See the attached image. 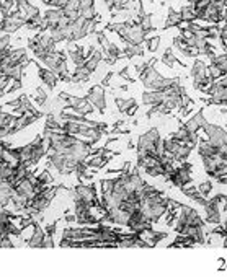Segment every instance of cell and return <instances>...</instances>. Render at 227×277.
Listing matches in <instances>:
<instances>
[{
	"label": "cell",
	"mask_w": 227,
	"mask_h": 277,
	"mask_svg": "<svg viewBox=\"0 0 227 277\" xmlns=\"http://www.w3.org/2000/svg\"><path fill=\"white\" fill-rule=\"evenodd\" d=\"M160 138V134L157 129H151L147 130L146 134H143L139 137V141L136 144L137 149V158H144L146 155H154V149H155V142Z\"/></svg>",
	"instance_id": "obj_1"
},
{
	"label": "cell",
	"mask_w": 227,
	"mask_h": 277,
	"mask_svg": "<svg viewBox=\"0 0 227 277\" xmlns=\"http://www.w3.org/2000/svg\"><path fill=\"white\" fill-rule=\"evenodd\" d=\"M26 25V20L20 17V13H12L9 17H2V23H0V29L2 33H9L13 34L17 33L20 28H23Z\"/></svg>",
	"instance_id": "obj_2"
},
{
	"label": "cell",
	"mask_w": 227,
	"mask_h": 277,
	"mask_svg": "<svg viewBox=\"0 0 227 277\" xmlns=\"http://www.w3.org/2000/svg\"><path fill=\"white\" fill-rule=\"evenodd\" d=\"M74 197L79 199V201H83L87 204H95L98 202L97 199V189L93 184H77V186L74 188Z\"/></svg>",
	"instance_id": "obj_3"
},
{
	"label": "cell",
	"mask_w": 227,
	"mask_h": 277,
	"mask_svg": "<svg viewBox=\"0 0 227 277\" xmlns=\"http://www.w3.org/2000/svg\"><path fill=\"white\" fill-rule=\"evenodd\" d=\"M205 207V212H206V217L205 222L211 225H217L221 222V205H219V201L216 197H208L206 204L203 205Z\"/></svg>",
	"instance_id": "obj_4"
},
{
	"label": "cell",
	"mask_w": 227,
	"mask_h": 277,
	"mask_svg": "<svg viewBox=\"0 0 227 277\" xmlns=\"http://www.w3.org/2000/svg\"><path fill=\"white\" fill-rule=\"evenodd\" d=\"M0 64H5V65H23L25 67L28 64V52L25 48H13L12 46V51L7 57L0 59Z\"/></svg>",
	"instance_id": "obj_5"
},
{
	"label": "cell",
	"mask_w": 227,
	"mask_h": 277,
	"mask_svg": "<svg viewBox=\"0 0 227 277\" xmlns=\"http://www.w3.org/2000/svg\"><path fill=\"white\" fill-rule=\"evenodd\" d=\"M206 68H208V65H206L205 60L194 57V62L191 65V77H193V88L194 90L203 88V80L208 77Z\"/></svg>",
	"instance_id": "obj_6"
},
{
	"label": "cell",
	"mask_w": 227,
	"mask_h": 277,
	"mask_svg": "<svg viewBox=\"0 0 227 277\" xmlns=\"http://www.w3.org/2000/svg\"><path fill=\"white\" fill-rule=\"evenodd\" d=\"M87 101L98 111H105L106 108V95L105 88L101 85H95L89 93H87Z\"/></svg>",
	"instance_id": "obj_7"
},
{
	"label": "cell",
	"mask_w": 227,
	"mask_h": 277,
	"mask_svg": "<svg viewBox=\"0 0 227 277\" xmlns=\"http://www.w3.org/2000/svg\"><path fill=\"white\" fill-rule=\"evenodd\" d=\"M154 62H155L154 59H152V60H149L147 65L143 68V71H139V74H137V75H139V80L144 83V87H146V88H149L155 80L159 79V77H162L160 72L154 67Z\"/></svg>",
	"instance_id": "obj_8"
},
{
	"label": "cell",
	"mask_w": 227,
	"mask_h": 277,
	"mask_svg": "<svg viewBox=\"0 0 227 277\" xmlns=\"http://www.w3.org/2000/svg\"><path fill=\"white\" fill-rule=\"evenodd\" d=\"M0 161L10 165L13 168H17L20 165V149H13V147H4L0 150Z\"/></svg>",
	"instance_id": "obj_9"
},
{
	"label": "cell",
	"mask_w": 227,
	"mask_h": 277,
	"mask_svg": "<svg viewBox=\"0 0 227 277\" xmlns=\"http://www.w3.org/2000/svg\"><path fill=\"white\" fill-rule=\"evenodd\" d=\"M62 17H64V12H62V9H58V7H49V10H46L43 13V20L46 21L48 28L58 26V23L61 21Z\"/></svg>",
	"instance_id": "obj_10"
},
{
	"label": "cell",
	"mask_w": 227,
	"mask_h": 277,
	"mask_svg": "<svg viewBox=\"0 0 227 277\" xmlns=\"http://www.w3.org/2000/svg\"><path fill=\"white\" fill-rule=\"evenodd\" d=\"M38 75H40V79L43 80L44 85L49 87V88H54L59 82V75L56 72L49 71V68H46V67L38 68Z\"/></svg>",
	"instance_id": "obj_11"
},
{
	"label": "cell",
	"mask_w": 227,
	"mask_h": 277,
	"mask_svg": "<svg viewBox=\"0 0 227 277\" xmlns=\"http://www.w3.org/2000/svg\"><path fill=\"white\" fill-rule=\"evenodd\" d=\"M206 122L208 121L205 119V114H203V111H198L190 121L185 122V126H186L188 130H190V132H198L200 129H203L206 126Z\"/></svg>",
	"instance_id": "obj_12"
},
{
	"label": "cell",
	"mask_w": 227,
	"mask_h": 277,
	"mask_svg": "<svg viewBox=\"0 0 227 277\" xmlns=\"http://www.w3.org/2000/svg\"><path fill=\"white\" fill-rule=\"evenodd\" d=\"M0 74L7 79H18L21 80L23 77V65H5L0 64Z\"/></svg>",
	"instance_id": "obj_13"
},
{
	"label": "cell",
	"mask_w": 227,
	"mask_h": 277,
	"mask_svg": "<svg viewBox=\"0 0 227 277\" xmlns=\"http://www.w3.org/2000/svg\"><path fill=\"white\" fill-rule=\"evenodd\" d=\"M196 147H198L200 157H213L217 153V147L209 141V138H205V141H201V138H200Z\"/></svg>",
	"instance_id": "obj_14"
},
{
	"label": "cell",
	"mask_w": 227,
	"mask_h": 277,
	"mask_svg": "<svg viewBox=\"0 0 227 277\" xmlns=\"http://www.w3.org/2000/svg\"><path fill=\"white\" fill-rule=\"evenodd\" d=\"M163 101V91H155V90H147L143 93V103L147 106H155Z\"/></svg>",
	"instance_id": "obj_15"
},
{
	"label": "cell",
	"mask_w": 227,
	"mask_h": 277,
	"mask_svg": "<svg viewBox=\"0 0 227 277\" xmlns=\"http://www.w3.org/2000/svg\"><path fill=\"white\" fill-rule=\"evenodd\" d=\"M15 118L9 113H2L0 114V137H7L10 134V129L13 126Z\"/></svg>",
	"instance_id": "obj_16"
},
{
	"label": "cell",
	"mask_w": 227,
	"mask_h": 277,
	"mask_svg": "<svg viewBox=\"0 0 227 277\" xmlns=\"http://www.w3.org/2000/svg\"><path fill=\"white\" fill-rule=\"evenodd\" d=\"M13 192H15V188H13L12 183L0 181V204H2V207L10 201V197H12Z\"/></svg>",
	"instance_id": "obj_17"
},
{
	"label": "cell",
	"mask_w": 227,
	"mask_h": 277,
	"mask_svg": "<svg viewBox=\"0 0 227 277\" xmlns=\"http://www.w3.org/2000/svg\"><path fill=\"white\" fill-rule=\"evenodd\" d=\"M44 236H46V230L38 225L36 230H35V233H33V236L30 238L28 246H30V248H43V240H44Z\"/></svg>",
	"instance_id": "obj_18"
},
{
	"label": "cell",
	"mask_w": 227,
	"mask_h": 277,
	"mask_svg": "<svg viewBox=\"0 0 227 277\" xmlns=\"http://www.w3.org/2000/svg\"><path fill=\"white\" fill-rule=\"evenodd\" d=\"M92 74L93 72H90L85 65H79V67H75V71L72 74V82H75V83L87 82L90 77H92Z\"/></svg>",
	"instance_id": "obj_19"
},
{
	"label": "cell",
	"mask_w": 227,
	"mask_h": 277,
	"mask_svg": "<svg viewBox=\"0 0 227 277\" xmlns=\"http://www.w3.org/2000/svg\"><path fill=\"white\" fill-rule=\"evenodd\" d=\"M178 79H168V77H159L157 80H155L151 87H149L147 90H155V91H165L172 83L177 82Z\"/></svg>",
	"instance_id": "obj_20"
},
{
	"label": "cell",
	"mask_w": 227,
	"mask_h": 277,
	"mask_svg": "<svg viewBox=\"0 0 227 277\" xmlns=\"http://www.w3.org/2000/svg\"><path fill=\"white\" fill-rule=\"evenodd\" d=\"M36 227H38V224H35V222H30V224H26V225L23 227V228L20 230V232H18V235L21 236V240L26 243V246H28L30 238L33 236V233H35Z\"/></svg>",
	"instance_id": "obj_21"
},
{
	"label": "cell",
	"mask_w": 227,
	"mask_h": 277,
	"mask_svg": "<svg viewBox=\"0 0 227 277\" xmlns=\"http://www.w3.org/2000/svg\"><path fill=\"white\" fill-rule=\"evenodd\" d=\"M123 52H124V56H126L128 59H131V57H136V56H143V48H140V44L126 43Z\"/></svg>",
	"instance_id": "obj_22"
},
{
	"label": "cell",
	"mask_w": 227,
	"mask_h": 277,
	"mask_svg": "<svg viewBox=\"0 0 227 277\" xmlns=\"http://www.w3.org/2000/svg\"><path fill=\"white\" fill-rule=\"evenodd\" d=\"M182 13L180 12H175V10H170L168 17L165 20V25H163V28H172V26H178L180 23H182Z\"/></svg>",
	"instance_id": "obj_23"
},
{
	"label": "cell",
	"mask_w": 227,
	"mask_h": 277,
	"mask_svg": "<svg viewBox=\"0 0 227 277\" xmlns=\"http://www.w3.org/2000/svg\"><path fill=\"white\" fill-rule=\"evenodd\" d=\"M180 13H182V20L183 21H193V20H196V10H194V5L193 4L185 5L183 9L180 10Z\"/></svg>",
	"instance_id": "obj_24"
},
{
	"label": "cell",
	"mask_w": 227,
	"mask_h": 277,
	"mask_svg": "<svg viewBox=\"0 0 227 277\" xmlns=\"http://www.w3.org/2000/svg\"><path fill=\"white\" fill-rule=\"evenodd\" d=\"M15 175V168L4 163V161H0V180L2 181H9L12 176Z\"/></svg>",
	"instance_id": "obj_25"
},
{
	"label": "cell",
	"mask_w": 227,
	"mask_h": 277,
	"mask_svg": "<svg viewBox=\"0 0 227 277\" xmlns=\"http://www.w3.org/2000/svg\"><path fill=\"white\" fill-rule=\"evenodd\" d=\"M206 74H208L214 82H217V80L224 75L221 68H219L214 62H209V65H208V68H206Z\"/></svg>",
	"instance_id": "obj_26"
},
{
	"label": "cell",
	"mask_w": 227,
	"mask_h": 277,
	"mask_svg": "<svg viewBox=\"0 0 227 277\" xmlns=\"http://www.w3.org/2000/svg\"><path fill=\"white\" fill-rule=\"evenodd\" d=\"M190 134H191V132H190V130L186 129V126L183 124V126H180L177 132H175V134H172V135H174L178 142H186V141H190Z\"/></svg>",
	"instance_id": "obj_27"
},
{
	"label": "cell",
	"mask_w": 227,
	"mask_h": 277,
	"mask_svg": "<svg viewBox=\"0 0 227 277\" xmlns=\"http://www.w3.org/2000/svg\"><path fill=\"white\" fill-rule=\"evenodd\" d=\"M213 62L221 68L222 74L225 75L227 74V52H222V54H219V56H216L213 59Z\"/></svg>",
	"instance_id": "obj_28"
},
{
	"label": "cell",
	"mask_w": 227,
	"mask_h": 277,
	"mask_svg": "<svg viewBox=\"0 0 227 277\" xmlns=\"http://www.w3.org/2000/svg\"><path fill=\"white\" fill-rule=\"evenodd\" d=\"M177 62H178V60H177V57H175V54L172 52L170 49H168V51H165V54H163V56H162V64L172 68V67H175V64H177Z\"/></svg>",
	"instance_id": "obj_29"
},
{
	"label": "cell",
	"mask_w": 227,
	"mask_h": 277,
	"mask_svg": "<svg viewBox=\"0 0 227 277\" xmlns=\"http://www.w3.org/2000/svg\"><path fill=\"white\" fill-rule=\"evenodd\" d=\"M115 101H116V106H118V110H120L121 113H126L132 105H136V103H134V99H132V98H129V99L116 98Z\"/></svg>",
	"instance_id": "obj_30"
},
{
	"label": "cell",
	"mask_w": 227,
	"mask_h": 277,
	"mask_svg": "<svg viewBox=\"0 0 227 277\" xmlns=\"http://www.w3.org/2000/svg\"><path fill=\"white\" fill-rule=\"evenodd\" d=\"M146 41H147V49L154 52L157 51L159 44H160V38L159 36H146Z\"/></svg>",
	"instance_id": "obj_31"
},
{
	"label": "cell",
	"mask_w": 227,
	"mask_h": 277,
	"mask_svg": "<svg viewBox=\"0 0 227 277\" xmlns=\"http://www.w3.org/2000/svg\"><path fill=\"white\" fill-rule=\"evenodd\" d=\"M163 153H165V144H163V138L160 137L157 142H155V149H154V155L155 157H162Z\"/></svg>",
	"instance_id": "obj_32"
},
{
	"label": "cell",
	"mask_w": 227,
	"mask_h": 277,
	"mask_svg": "<svg viewBox=\"0 0 227 277\" xmlns=\"http://www.w3.org/2000/svg\"><path fill=\"white\" fill-rule=\"evenodd\" d=\"M198 191L201 192V194H205V196H208L211 191H213V183H211L209 180L208 181H203L200 186H198Z\"/></svg>",
	"instance_id": "obj_33"
},
{
	"label": "cell",
	"mask_w": 227,
	"mask_h": 277,
	"mask_svg": "<svg viewBox=\"0 0 227 277\" xmlns=\"http://www.w3.org/2000/svg\"><path fill=\"white\" fill-rule=\"evenodd\" d=\"M52 246H56V245H54V236L46 233L44 240H43V248H52Z\"/></svg>",
	"instance_id": "obj_34"
},
{
	"label": "cell",
	"mask_w": 227,
	"mask_h": 277,
	"mask_svg": "<svg viewBox=\"0 0 227 277\" xmlns=\"http://www.w3.org/2000/svg\"><path fill=\"white\" fill-rule=\"evenodd\" d=\"M216 199L219 201V205H221L222 212H225V211H227V196H224V194H217Z\"/></svg>",
	"instance_id": "obj_35"
},
{
	"label": "cell",
	"mask_w": 227,
	"mask_h": 277,
	"mask_svg": "<svg viewBox=\"0 0 227 277\" xmlns=\"http://www.w3.org/2000/svg\"><path fill=\"white\" fill-rule=\"evenodd\" d=\"M0 246H2V248H13V243L10 240V236H2V238H0Z\"/></svg>",
	"instance_id": "obj_36"
},
{
	"label": "cell",
	"mask_w": 227,
	"mask_h": 277,
	"mask_svg": "<svg viewBox=\"0 0 227 277\" xmlns=\"http://www.w3.org/2000/svg\"><path fill=\"white\" fill-rule=\"evenodd\" d=\"M136 113H137V105H132V106L129 108V110L126 111V114H128V116H134Z\"/></svg>",
	"instance_id": "obj_37"
},
{
	"label": "cell",
	"mask_w": 227,
	"mask_h": 277,
	"mask_svg": "<svg viewBox=\"0 0 227 277\" xmlns=\"http://www.w3.org/2000/svg\"><path fill=\"white\" fill-rule=\"evenodd\" d=\"M217 82H219V83H221V85L227 87V74H225V75H222V77H221V79H219Z\"/></svg>",
	"instance_id": "obj_38"
}]
</instances>
